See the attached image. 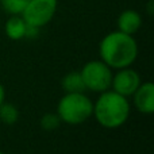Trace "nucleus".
I'll list each match as a JSON object with an SVG mask.
<instances>
[{
    "mask_svg": "<svg viewBox=\"0 0 154 154\" xmlns=\"http://www.w3.org/2000/svg\"><path fill=\"white\" fill-rule=\"evenodd\" d=\"M134 106L141 114L152 115L154 112V85L152 81H146L138 87L134 92Z\"/></svg>",
    "mask_w": 154,
    "mask_h": 154,
    "instance_id": "0eeeda50",
    "label": "nucleus"
},
{
    "mask_svg": "<svg viewBox=\"0 0 154 154\" xmlns=\"http://www.w3.org/2000/svg\"><path fill=\"white\" fill-rule=\"evenodd\" d=\"M147 10H149V15H152V14H153V2H149Z\"/></svg>",
    "mask_w": 154,
    "mask_h": 154,
    "instance_id": "dca6fc26",
    "label": "nucleus"
},
{
    "mask_svg": "<svg viewBox=\"0 0 154 154\" xmlns=\"http://www.w3.org/2000/svg\"><path fill=\"white\" fill-rule=\"evenodd\" d=\"M27 23L20 15H11L4 24L5 35L11 41H20L26 35Z\"/></svg>",
    "mask_w": 154,
    "mask_h": 154,
    "instance_id": "1a4fd4ad",
    "label": "nucleus"
},
{
    "mask_svg": "<svg viewBox=\"0 0 154 154\" xmlns=\"http://www.w3.org/2000/svg\"><path fill=\"white\" fill-rule=\"evenodd\" d=\"M116 26L119 31L128 35H134L142 26V16L135 10H125L118 16Z\"/></svg>",
    "mask_w": 154,
    "mask_h": 154,
    "instance_id": "6e6552de",
    "label": "nucleus"
},
{
    "mask_svg": "<svg viewBox=\"0 0 154 154\" xmlns=\"http://www.w3.org/2000/svg\"><path fill=\"white\" fill-rule=\"evenodd\" d=\"M58 8V0H30L20 16L30 26L42 29L50 23Z\"/></svg>",
    "mask_w": 154,
    "mask_h": 154,
    "instance_id": "39448f33",
    "label": "nucleus"
},
{
    "mask_svg": "<svg viewBox=\"0 0 154 154\" xmlns=\"http://www.w3.org/2000/svg\"><path fill=\"white\" fill-rule=\"evenodd\" d=\"M60 123H61V119L58 118L57 114H45L42 118H41V127L46 131H53L56 128L60 127Z\"/></svg>",
    "mask_w": 154,
    "mask_h": 154,
    "instance_id": "ddd939ff",
    "label": "nucleus"
},
{
    "mask_svg": "<svg viewBox=\"0 0 154 154\" xmlns=\"http://www.w3.org/2000/svg\"><path fill=\"white\" fill-rule=\"evenodd\" d=\"M82 77V81L85 84V88L92 92L101 93L104 91L111 89L112 82V70L106 62L101 60L89 61L82 66L80 70Z\"/></svg>",
    "mask_w": 154,
    "mask_h": 154,
    "instance_id": "20e7f679",
    "label": "nucleus"
},
{
    "mask_svg": "<svg viewBox=\"0 0 154 154\" xmlns=\"http://www.w3.org/2000/svg\"><path fill=\"white\" fill-rule=\"evenodd\" d=\"M99 54L103 62L111 69L127 68L135 62L138 57V43L133 35L119 31L108 32L99 45Z\"/></svg>",
    "mask_w": 154,
    "mask_h": 154,
    "instance_id": "f257e3e1",
    "label": "nucleus"
},
{
    "mask_svg": "<svg viewBox=\"0 0 154 154\" xmlns=\"http://www.w3.org/2000/svg\"><path fill=\"white\" fill-rule=\"evenodd\" d=\"M92 115L104 128H119L130 116V103L127 97L115 91H104L93 103Z\"/></svg>",
    "mask_w": 154,
    "mask_h": 154,
    "instance_id": "f03ea898",
    "label": "nucleus"
},
{
    "mask_svg": "<svg viewBox=\"0 0 154 154\" xmlns=\"http://www.w3.org/2000/svg\"><path fill=\"white\" fill-rule=\"evenodd\" d=\"M30 0H0L2 8L10 15H20Z\"/></svg>",
    "mask_w": 154,
    "mask_h": 154,
    "instance_id": "f8f14e48",
    "label": "nucleus"
},
{
    "mask_svg": "<svg viewBox=\"0 0 154 154\" xmlns=\"http://www.w3.org/2000/svg\"><path fill=\"white\" fill-rule=\"evenodd\" d=\"M93 103L84 92L65 93L57 104V115L61 122L77 126L92 116Z\"/></svg>",
    "mask_w": 154,
    "mask_h": 154,
    "instance_id": "7ed1b4c3",
    "label": "nucleus"
},
{
    "mask_svg": "<svg viewBox=\"0 0 154 154\" xmlns=\"http://www.w3.org/2000/svg\"><path fill=\"white\" fill-rule=\"evenodd\" d=\"M19 119V111L14 104L3 101L0 104V120L4 125H15Z\"/></svg>",
    "mask_w": 154,
    "mask_h": 154,
    "instance_id": "9b49d317",
    "label": "nucleus"
},
{
    "mask_svg": "<svg viewBox=\"0 0 154 154\" xmlns=\"http://www.w3.org/2000/svg\"><path fill=\"white\" fill-rule=\"evenodd\" d=\"M4 100H5V89H4V87H3V84L0 82V104Z\"/></svg>",
    "mask_w": 154,
    "mask_h": 154,
    "instance_id": "2eb2a0df",
    "label": "nucleus"
},
{
    "mask_svg": "<svg viewBox=\"0 0 154 154\" xmlns=\"http://www.w3.org/2000/svg\"><path fill=\"white\" fill-rule=\"evenodd\" d=\"M61 87L65 91V93L84 92L87 89L80 72H70L68 75H65L61 80Z\"/></svg>",
    "mask_w": 154,
    "mask_h": 154,
    "instance_id": "9d476101",
    "label": "nucleus"
},
{
    "mask_svg": "<svg viewBox=\"0 0 154 154\" xmlns=\"http://www.w3.org/2000/svg\"><path fill=\"white\" fill-rule=\"evenodd\" d=\"M0 154H5V153H3V152H0Z\"/></svg>",
    "mask_w": 154,
    "mask_h": 154,
    "instance_id": "f3484780",
    "label": "nucleus"
},
{
    "mask_svg": "<svg viewBox=\"0 0 154 154\" xmlns=\"http://www.w3.org/2000/svg\"><path fill=\"white\" fill-rule=\"evenodd\" d=\"M39 31H41V29L27 24L26 35H24V38H27V39H35V38H38V35H39Z\"/></svg>",
    "mask_w": 154,
    "mask_h": 154,
    "instance_id": "4468645a",
    "label": "nucleus"
},
{
    "mask_svg": "<svg viewBox=\"0 0 154 154\" xmlns=\"http://www.w3.org/2000/svg\"><path fill=\"white\" fill-rule=\"evenodd\" d=\"M139 85H141V77L137 70L131 69L130 66L118 69V72L112 75V91L122 96H126V97L133 96Z\"/></svg>",
    "mask_w": 154,
    "mask_h": 154,
    "instance_id": "423d86ee",
    "label": "nucleus"
}]
</instances>
